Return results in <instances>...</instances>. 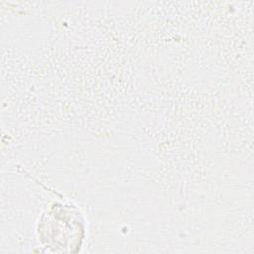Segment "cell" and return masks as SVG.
I'll return each mask as SVG.
<instances>
[{"label": "cell", "mask_w": 254, "mask_h": 254, "mask_svg": "<svg viewBox=\"0 0 254 254\" xmlns=\"http://www.w3.org/2000/svg\"><path fill=\"white\" fill-rule=\"evenodd\" d=\"M38 237L42 244L55 250L77 252L85 234L80 210L71 203L54 202L41 216Z\"/></svg>", "instance_id": "6da1fadb"}]
</instances>
